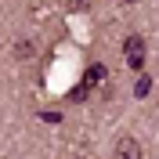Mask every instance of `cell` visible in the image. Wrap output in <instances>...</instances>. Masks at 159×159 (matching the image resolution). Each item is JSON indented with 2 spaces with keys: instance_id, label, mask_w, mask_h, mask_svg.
Returning <instances> with one entry per match:
<instances>
[{
  "instance_id": "1",
  "label": "cell",
  "mask_w": 159,
  "mask_h": 159,
  "mask_svg": "<svg viewBox=\"0 0 159 159\" xmlns=\"http://www.w3.org/2000/svg\"><path fill=\"white\" fill-rule=\"evenodd\" d=\"M123 54H127L130 69H141V65H145V40L141 36H127L123 40Z\"/></svg>"
},
{
  "instance_id": "2",
  "label": "cell",
  "mask_w": 159,
  "mask_h": 159,
  "mask_svg": "<svg viewBox=\"0 0 159 159\" xmlns=\"http://www.w3.org/2000/svg\"><path fill=\"white\" fill-rule=\"evenodd\" d=\"M116 159H141V145L134 138H123L116 145Z\"/></svg>"
},
{
  "instance_id": "3",
  "label": "cell",
  "mask_w": 159,
  "mask_h": 159,
  "mask_svg": "<svg viewBox=\"0 0 159 159\" xmlns=\"http://www.w3.org/2000/svg\"><path fill=\"white\" fill-rule=\"evenodd\" d=\"M83 80H87V83H101V80H109V72H105V65H90Z\"/></svg>"
},
{
  "instance_id": "4",
  "label": "cell",
  "mask_w": 159,
  "mask_h": 159,
  "mask_svg": "<svg viewBox=\"0 0 159 159\" xmlns=\"http://www.w3.org/2000/svg\"><path fill=\"white\" fill-rule=\"evenodd\" d=\"M87 94H90V83H87V80H83V83H76V87L69 90V101H83V98H87Z\"/></svg>"
},
{
  "instance_id": "5",
  "label": "cell",
  "mask_w": 159,
  "mask_h": 159,
  "mask_svg": "<svg viewBox=\"0 0 159 159\" xmlns=\"http://www.w3.org/2000/svg\"><path fill=\"white\" fill-rule=\"evenodd\" d=\"M148 90H152V80L148 76H141L138 83H134V94H138V98H148Z\"/></svg>"
},
{
  "instance_id": "6",
  "label": "cell",
  "mask_w": 159,
  "mask_h": 159,
  "mask_svg": "<svg viewBox=\"0 0 159 159\" xmlns=\"http://www.w3.org/2000/svg\"><path fill=\"white\" fill-rule=\"evenodd\" d=\"M72 7H87V0H72Z\"/></svg>"
}]
</instances>
